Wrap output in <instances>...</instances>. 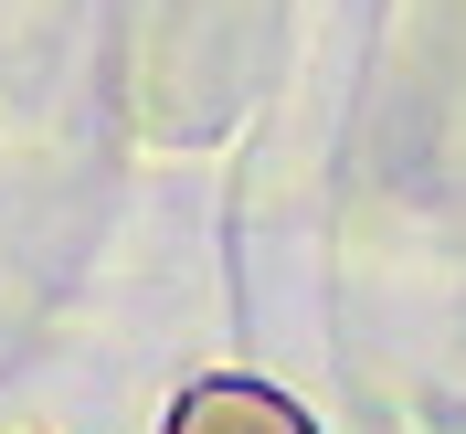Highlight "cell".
Listing matches in <instances>:
<instances>
[{
	"label": "cell",
	"mask_w": 466,
	"mask_h": 434,
	"mask_svg": "<svg viewBox=\"0 0 466 434\" xmlns=\"http://www.w3.org/2000/svg\"><path fill=\"white\" fill-rule=\"evenodd\" d=\"M170 434H308V424H297L276 392H255V381H202Z\"/></svg>",
	"instance_id": "1"
}]
</instances>
